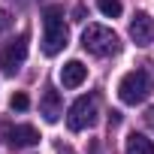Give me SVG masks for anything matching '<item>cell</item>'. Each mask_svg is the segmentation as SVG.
I'll return each instance as SVG.
<instances>
[{
  "label": "cell",
  "mask_w": 154,
  "mask_h": 154,
  "mask_svg": "<svg viewBox=\"0 0 154 154\" xmlns=\"http://www.w3.org/2000/svg\"><path fill=\"white\" fill-rule=\"evenodd\" d=\"M97 124V97H79L69 109H66V127L72 130V133H82V130H88V127H94Z\"/></svg>",
  "instance_id": "4"
},
{
  "label": "cell",
  "mask_w": 154,
  "mask_h": 154,
  "mask_svg": "<svg viewBox=\"0 0 154 154\" xmlns=\"http://www.w3.org/2000/svg\"><path fill=\"white\" fill-rule=\"evenodd\" d=\"M9 106H12V112H24V109L30 106V100H27V94H21V91H18V94H12V97H9Z\"/></svg>",
  "instance_id": "12"
},
{
  "label": "cell",
  "mask_w": 154,
  "mask_h": 154,
  "mask_svg": "<svg viewBox=\"0 0 154 154\" xmlns=\"http://www.w3.org/2000/svg\"><path fill=\"white\" fill-rule=\"evenodd\" d=\"M39 109H42V118H45L48 124H54V121L63 115V109H60V94L48 88V91L42 94V103H39Z\"/></svg>",
  "instance_id": "9"
},
{
  "label": "cell",
  "mask_w": 154,
  "mask_h": 154,
  "mask_svg": "<svg viewBox=\"0 0 154 154\" xmlns=\"http://www.w3.org/2000/svg\"><path fill=\"white\" fill-rule=\"evenodd\" d=\"M145 121H148V127H151V130H154V106H151V109H148V112H145Z\"/></svg>",
  "instance_id": "14"
},
{
  "label": "cell",
  "mask_w": 154,
  "mask_h": 154,
  "mask_svg": "<svg viewBox=\"0 0 154 154\" xmlns=\"http://www.w3.org/2000/svg\"><path fill=\"white\" fill-rule=\"evenodd\" d=\"M42 27H45V33H42V54L45 57L60 54L66 48V39H69L66 24H63V9L60 6H48L42 12Z\"/></svg>",
  "instance_id": "1"
},
{
  "label": "cell",
  "mask_w": 154,
  "mask_h": 154,
  "mask_svg": "<svg viewBox=\"0 0 154 154\" xmlns=\"http://www.w3.org/2000/svg\"><path fill=\"white\" fill-rule=\"evenodd\" d=\"M6 142H9V148H33L39 142V133L30 124H18V127H12L6 133Z\"/></svg>",
  "instance_id": "7"
},
{
  "label": "cell",
  "mask_w": 154,
  "mask_h": 154,
  "mask_svg": "<svg viewBox=\"0 0 154 154\" xmlns=\"http://www.w3.org/2000/svg\"><path fill=\"white\" fill-rule=\"evenodd\" d=\"M148 94H151V75H148L145 69H130L124 79L118 82V97H121V103H127V106L142 103Z\"/></svg>",
  "instance_id": "3"
},
{
  "label": "cell",
  "mask_w": 154,
  "mask_h": 154,
  "mask_svg": "<svg viewBox=\"0 0 154 154\" xmlns=\"http://www.w3.org/2000/svg\"><path fill=\"white\" fill-rule=\"evenodd\" d=\"M82 48L88 54H97V57H109V54H118L121 42H118V33L112 27H103V24H88L82 30Z\"/></svg>",
  "instance_id": "2"
},
{
  "label": "cell",
  "mask_w": 154,
  "mask_h": 154,
  "mask_svg": "<svg viewBox=\"0 0 154 154\" xmlns=\"http://www.w3.org/2000/svg\"><path fill=\"white\" fill-rule=\"evenodd\" d=\"M85 79H88V66L82 60H66L60 66V85L63 88H79Z\"/></svg>",
  "instance_id": "8"
},
{
  "label": "cell",
  "mask_w": 154,
  "mask_h": 154,
  "mask_svg": "<svg viewBox=\"0 0 154 154\" xmlns=\"http://www.w3.org/2000/svg\"><path fill=\"white\" fill-rule=\"evenodd\" d=\"M24 57H27V36H18V39H12L3 51H0V66H3L6 75H15L18 66L24 63Z\"/></svg>",
  "instance_id": "5"
},
{
  "label": "cell",
  "mask_w": 154,
  "mask_h": 154,
  "mask_svg": "<svg viewBox=\"0 0 154 154\" xmlns=\"http://www.w3.org/2000/svg\"><path fill=\"white\" fill-rule=\"evenodd\" d=\"M130 39L136 45H151L154 42V18H148L145 12H136L130 21Z\"/></svg>",
  "instance_id": "6"
},
{
  "label": "cell",
  "mask_w": 154,
  "mask_h": 154,
  "mask_svg": "<svg viewBox=\"0 0 154 154\" xmlns=\"http://www.w3.org/2000/svg\"><path fill=\"white\" fill-rule=\"evenodd\" d=\"M124 154H154V142L145 139L142 133H130L127 145H124Z\"/></svg>",
  "instance_id": "10"
},
{
  "label": "cell",
  "mask_w": 154,
  "mask_h": 154,
  "mask_svg": "<svg viewBox=\"0 0 154 154\" xmlns=\"http://www.w3.org/2000/svg\"><path fill=\"white\" fill-rule=\"evenodd\" d=\"M12 27V18H9V12H3V9H0V33H6Z\"/></svg>",
  "instance_id": "13"
},
{
  "label": "cell",
  "mask_w": 154,
  "mask_h": 154,
  "mask_svg": "<svg viewBox=\"0 0 154 154\" xmlns=\"http://www.w3.org/2000/svg\"><path fill=\"white\" fill-rule=\"evenodd\" d=\"M97 9L103 15H109V18H118L124 6H121V0H97Z\"/></svg>",
  "instance_id": "11"
}]
</instances>
